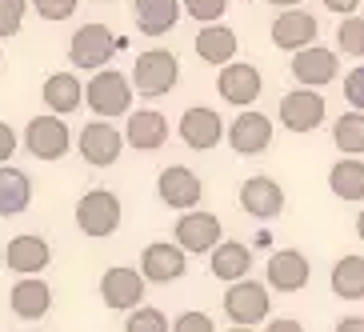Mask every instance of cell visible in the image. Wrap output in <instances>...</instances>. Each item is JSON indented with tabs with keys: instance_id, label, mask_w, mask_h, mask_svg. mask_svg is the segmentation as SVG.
Returning a JSON list of instances; mask_svg holds the SVG:
<instances>
[{
	"instance_id": "obj_1",
	"label": "cell",
	"mask_w": 364,
	"mask_h": 332,
	"mask_svg": "<svg viewBox=\"0 0 364 332\" xmlns=\"http://www.w3.org/2000/svg\"><path fill=\"white\" fill-rule=\"evenodd\" d=\"M129 48V41L124 36H117L108 24H80L73 33V41H68V60H73V68H85V73H105L108 60L117 53H124Z\"/></svg>"
},
{
	"instance_id": "obj_2",
	"label": "cell",
	"mask_w": 364,
	"mask_h": 332,
	"mask_svg": "<svg viewBox=\"0 0 364 332\" xmlns=\"http://www.w3.org/2000/svg\"><path fill=\"white\" fill-rule=\"evenodd\" d=\"M176 80H181V60H176V53H168V48H149V53H140L136 65H132V88L149 100L168 97L172 88H176Z\"/></svg>"
},
{
	"instance_id": "obj_3",
	"label": "cell",
	"mask_w": 364,
	"mask_h": 332,
	"mask_svg": "<svg viewBox=\"0 0 364 332\" xmlns=\"http://www.w3.org/2000/svg\"><path fill=\"white\" fill-rule=\"evenodd\" d=\"M272 289L260 284V280H240V284H228L225 292V316L236 324V328H257V324H268L272 316Z\"/></svg>"
},
{
	"instance_id": "obj_4",
	"label": "cell",
	"mask_w": 364,
	"mask_h": 332,
	"mask_svg": "<svg viewBox=\"0 0 364 332\" xmlns=\"http://www.w3.org/2000/svg\"><path fill=\"white\" fill-rule=\"evenodd\" d=\"M132 92H136V88H132L129 76L117 73V68H105V73L88 76L85 100H88V108H92L100 120H112V117H129Z\"/></svg>"
},
{
	"instance_id": "obj_5",
	"label": "cell",
	"mask_w": 364,
	"mask_h": 332,
	"mask_svg": "<svg viewBox=\"0 0 364 332\" xmlns=\"http://www.w3.org/2000/svg\"><path fill=\"white\" fill-rule=\"evenodd\" d=\"M324 117H328V105H324V97L316 92V88H292V92H284L280 105H277L280 129L296 132V136L316 132L324 124Z\"/></svg>"
},
{
	"instance_id": "obj_6",
	"label": "cell",
	"mask_w": 364,
	"mask_h": 332,
	"mask_svg": "<svg viewBox=\"0 0 364 332\" xmlns=\"http://www.w3.org/2000/svg\"><path fill=\"white\" fill-rule=\"evenodd\" d=\"M76 228L92 240H105L120 228V196L108 188H92L76 200Z\"/></svg>"
},
{
	"instance_id": "obj_7",
	"label": "cell",
	"mask_w": 364,
	"mask_h": 332,
	"mask_svg": "<svg viewBox=\"0 0 364 332\" xmlns=\"http://www.w3.org/2000/svg\"><path fill=\"white\" fill-rule=\"evenodd\" d=\"M172 236H176V245L188 257H213L216 245H220V236H225V225H220V216L204 213V208H193V213H181Z\"/></svg>"
},
{
	"instance_id": "obj_8",
	"label": "cell",
	"mask_w": 364,
	"mask_h": 332,
	"mask_svg": "<svg viewBox=\"0 0 364 332\" xmlns=\"http://www.w3.org/2000/svg\"><path fill=\"white\" fill-rule=\"evenodd\" d=\"M24 149L33 152L36 161H60L73 149V132H68L65 117L56 112H44V117H33L28 129H24Z\"/></svg>"
},
{
	"instance_id": "obj_9",
	"label": "cell",
	"mask_w": 364,
	"mask_h": 332,
	"mask_svg": "<svg viewBox=\"0 0 364 332\" xmlns=\"http://www.w3.org/2000/svg\"><path fill=\"white\" fill-rule=\"evenodd\" d=\"M216 92L225 105H236V108H252L264 92V76H260L257 65H248V60H232L228 68H220L216 76Z\"/></svg>"
},
{
	"instance_id": "obj_10",
	"label": "cell",
	"mask_w": 364,
	"mask_h": 332,
	"mask_svg": "<svg viewBox=\"0 0 364 332\" xmlns=\"http://www.w3.org/2000/svg\"><path fill=\"white\" fill-rule=\"evenodd\" d=\"M268 36H272V44H277L280 53L296 56V53H304V48L316 44V36H321V21H316L312 12H304V9H289V12H280L277 21H272Z\"/></svg>"
},
{
	"instance_id": "obj_11",
	"label": "cell",
	"mask_w": 364,
	"mask_h": 332,
	"mask_svg": "<svg viewBox=\"0 0 364 332\" xmlns=\"http://www.w3.org/2000/svg\"><path fill=\"white\" fill-rule=\"evenodd\" d=\"M272 136H277L272 117H264L257 108H245V112L228 124V144H232L236 156H260V152H268Z\"/></svg>"
},
{
	"instance_id": "obj_12",
	"label": "cell",
	"mask_w": 364,
	"mask_h": 332,
	"mask_svg": "<svg viewBox=\"0 0 364 332\" xmlns=\"http://www.w3.org/2000/svg\"><path fill=\"white\" fill-rule=\"evenodd\" d=\"M144 272L140 268H108L105 277H100V300H105L112 312H136L140 300H144Z\"/></svg>"
},
{
	"instance_id": "obj_13",
	"label": "cell",
	"mask_w": 364,
	"mask_h": 332,
	"mask_svg": "<svg viewBox=\"0 0 364 332\" xmlns=\"http://www.w3.org/2000/svg\"><path fill=\"white\" fill-rule=\"evenodd\" d=\"M336 76H341V53H336V48L312 44V48L292 56V80H296L300 88H316V92H321V88L332 85Z\"/></svg>"
},
{
	"instance_id": "obj_14",
	"label": "cell",
	"mask_w": 364,
	"mask_h": 332,
	"mask_svg": "<svg viewBox=\"0 0 364 332\" xmlns=\"http://www.w3.org/2000/svg\"><path fill=\"white\" fill-rule=\"evenodd\" d=\"M156 193H161V200L168 204V208L193 213L196 204H200V196H204V181L193 168H184V164H168V168L156 176Z\"/></svg>"
},
{
	"instance_id": "obj_15",
	"label": "cell",
	"mask_w": 364,
	"mask_h": 332,
	"mask_svg": "<svg viewBox=\"0 0 364 332\" xmlns=\"http://www.w3.org/2000/svg\"><path fill=\"white\" fill-rule=\"evenodd\" d=\"M225 136H228V124L220 120V112H216V108H204V105L184 108V117H181V140L193 152L216 149Z\"/></svg>"
},
{
	"instance_id": "obj_16",
	"label": "cell",
	"mask_w": 364,
	"mask_h": 332,
	"mask_svg": "<svg viewBox=\"0 0 364 332\" xmlns=\"http://www.w3.org/2000/svg\"><path fill=\"white\" fill-rule=\"evenodd\" d=\"M124 144H129V140L120 136L108 120H92V124H85V129H80V140H76L80 156H85L92 168H108V164H117Z\"/></svg>"
},
{
	"instance_id": "obj_17",
	"label": "cell",
	"mask_w": 364,
	"mask_h": 332,
	"mask_svg": "<svg viewBox=\"0 0 364 332\" xmlns=\"http://www.w3.org/2000/svg\"><path fill=\"white\" fill-rule=\"evenodd\" d=\"M312 277V264L300 248H280L268 257V268H264V284L272 292H300Z\"/></svg>"
},
{
	"instance_id": "obj_18",
	"label": "cell",
	"mask_w": 364,
	"mask_h": 332,
	"mask_svg": "<svg viewBox=\"0 0 364 332\" xmlns=\"http://www.w3.org/2000/svg\"><path fill=\"white\" fill-rule=\"evenodd\" d=\"M140 272L152 284H172L188 272V252L181 245H149L140 252Z\"/></svg>"
},
{
	"instance_id": "obj_19",
	"label": "cell",
	"mask_w": 364,
	"mask_h": 332,
	"mask_svg": "<svg viewBox=\"0 0 364 332\" xmlns=\"http://www.w3.org/2000/svg\"><path fill=\"white\" fill-rule=\"evenodd\" d=\"M240 208L257 220H272L284 213V188L272 176H248L240 184Z\"/></svg>"
},
{
	"instance_id": "obj_20",
	"label": "cell",
	"mask_w": 364,
	"mask_h": 332,
	"mask_svg": "<svg viewBox=\"0 0 364 332\" xmlns=\"http://www.w3.org/2000/svg\"><path fill=\"white\" fill-rule=\"evenodd\" d=\"M48 260H53V248H48L44 236H12L9 248H4V264H9L12 272H21V277L44 272Z\"/></svg>"
},
{
	"instance_id": "obj_21",
	"label": "cell",
	"mask_w": 364,
	"mask_h": 332,
	"mask_svg": "<svg viewBox=\"0 0 364 332\" xmlns=\"http://www.w3.org/2000/svg\"><path fill=\"white\" fill-rule=\"evenodd\" d=\"M193 48H196V56H200L204 65L228 68V65L236 60V48H240V41H236V33L228 28V24H204L200 33H196Z\"/></svg>"
},
{
	"instance_id": "obj_22",
	"label": "cell",
	"mask_w": 364,
	"mask_h": 332,
	"mask_svg": "<svg viewBox=\"0 0 364 332\" xmlns=\"http://www.w3.org/2000/svg\"><path fill=\"white\" fill-rule=\"evenodd\" d=\"M124 140H129L132 149H140V152L164 149V140H168V120H164V112H156V108H140V112H129Z\"/></svg>"
},
{
	"instance_id": "obj_23",
	"label": "cell",
	"mask_w": 364,
	"mask_h": 332,
	"mask_svg": "<svg viewBox=\"0 0 364 332\" xmlns=\"http://www.w3.org/2000/svg\"><path fill=\"white\" fill-rule=\"evenodd\" d=\"M132 21L144 36H168L181 21V0H132Z\"/></svg>"
},
{
	"instance_id": "obj_24",
	"label": "cell",
	"mask_w": 364,
	"mask_h": 332,
	"mask_svg": "<svg viewBox=\"0 0 364 332\" xmlns=\"http://www.w3.org/2000/svg\"><path fill=\"white\" fill-rule=\"evenodd\" d=\"M248 268H252V248L240 245V240H220L216 252L208 257V272L225 284H240L248 280Z\"/></svg>"
},
{
	"instance_id": "obj_25",
	"label": "cell",
	"mask_w": 364,
	"mask_h": 332,
	"mask_svg": "<svg viewBox=\"0 0 364 332\" xmlns=\"http://www.w3.org/2000/svg\"><path fill=\"white\" fill-rule=\"evenodd\" d=\"M41 100H44V108H53L56 117H68V112H76L80 100H85V85H80L73 73H53V76H44Z\"/></svg>"
},
{
	"instance_id": "obj_26",
	"label": "cell",
	"mask_w": 364,
	"mask_h": 332,
	"mask_svg": "<svg viewBox=\"0 0 364 332\" xmlns=\"http://www.w3.org/2000/svg\"><path fill=\"white\" fill-rule=\"evenodd\" d=\"M53 309V289L41 277H21L12 289V312L21 321H41L44 312Z\"/></svg>"
},
{
	"instance_id": "obj_27",
	"label": "cell",
	"mask_w": 364,
	"mask_h": 332,
	"mask_svg": "<svg viewBox=\"0 0 364 332\" xmlns=\"http://www.w3.org/2000/svg\"><path fill=\"white\" fill-rule=\"evenodd\" d=\"M328 193L336 200H364V161L360 156H341V161L328 168Z\"/></svg>"
},
{
	"instance_id": "obj_28",
	"label": "cell",
	"mask_w": 364,
	"mask_h": 332,
	"mask_svg": "<svg viewBox=\"0 0 364 332\" xmlns=\"http://www.w3.org/2000/svg\"><path fill=\"white\" fill-rule=\"evenodd\" d=\"M33 204V176L24 168H0V216H16Z\"/></svg>"
},
{
	"instance_id": "obj_29",
	"label": "cell",
	"mask_w": 364,
	"mask_h": 332,
	"mask_svg": "<svg viewBox=\"0 0 364 332\" xmlns=\"http://www.w3.org/2000/svg\"><path fill=\"white\" fill-rule=\"evenodd\" d=\"M328 289L341 300H364V257L360 252H348V257H341L332 264Z\"/></svg>"
},
{
	"instance_id": "obj_30",
	"label": "cell",
	"mask_w": 364,
	"mask_h": 332,
	"mask_svg": "<svg viewBox=\"0 0 364 332\" xmlns=\"http://www.w3.org/2000/svg\"><path fill=\"white\" fill-rule=\"evenodd\" d=\"M332 144L341 156H364V112H344L332 124Z\"/></svg>"
},
{
	"instance_id": "obj_31",
	"label": "cell",
	"mask_w": 364,
	"mask_h": 332,
	"mask_svg": "<svg viewBox=\"0 0 364 332\" xmlns=\"http://www.w3.org/2000/svg\"><path fill=\"white\" fill-rule=\"evenodd\" d=\"M336 53L364 60V16H344L336 24Z\"/></svg>"
},
{
	"instance_id": "obj_32",
	"label": "cell",
	"mask_w": 364,
	"mask_h": 332,
	"mask_svg": "<svg viewBox=\"0 0 364 332\" xmlns=\"http://www.w3.org/2000/svg\"><path fill=\"white\" fill-rule=\"evenodd\" d=\"M124 332H172V321L164 316L161 309H152V304H140L136 312H129Z\"/></svg>"
},
{
	"instance_id": "obj_33",
	"label": "cell",
	"mask_w": 364,
	"mask_h": 332,
	"mask_svg": "<svg viewBox=\"0 0 364 332\" xmlns=\"http://www.w3.org/2000/svg\"><path fill=\"white\" fill-rule=\"evenodd\" d=\"M184 12L193 21L204 24H225V12H228V0H184Z\"/></svg>"
},
{
	"instance_id": "obj_34",
	"label": "cell",
	"mask_w": 364,
	"mask_h": 332,
	"mask_svg": "<svg viewBox=\"0 0 364 332\" xmlns=\"http://www.w3.org/2000/svg\"><path fill=\"white\" fill-rule=\"evenodd\" d=\"M24 0H0V41H9V36L21 33V24H24Z\"/></svg>"
},
{
	"instance_id": "obj_35",
	"label": "cell",
	"mask_w": 364,
	"mask_h": 332,
	"mask_svg": "<svg viewBox=\"0 0 364 332\" xmlns=\"http://www.w3.org/2000/svg\"><path fill=\"white\" fill-rule=\"evenodd\" d=\"M172 332H216V324H213V316H208V312L188 309V312H181V316L172 321Z\"/></svg>"
},
{
	"instance_id": "obj_36",
	"label": "cell",
	"mask_w": 364,
	"mask_h": 332,
	"mask_svg": "<svg viewBox=\"0 0 364 332\" xmlns=\"http://www.w3.org/2000/svg\"><path fill=\"white\" fill-rule=\"evenodd\" d=\"M344 100L353 105V112H364V65L344 73Z\"/></svg>"
},
{
	"instance_id": "obj_37",
	"label": "cell",
	"mask_w": 364,
	"mask_h": 332,
	"mask_svg": "<svg viewBox=\"0 0 364 332\" xmlns=\"http://www.w3.org/2000/svg\"><path fill=\"white\" fill-rule=\"evenodd\" d=\"M33 9L41 12L44 21H68L76 12V0H33Z\"/></svg>"
},
{
	"instance_id": "obj_38",
	"label": "cell",
	"mask_w": 364,
	"mask_h": 332,
	"mask_svg": "<svg viewBox=\"0 0 364 332\" xmlns=\"http://www.w3.org/2000/svg\"><path fill=\"white\" fill-rule=\"evenodd\" d=\"M21 149V140H16V132H12V124H4L0 120V168L12 161V152Z\"/></svg>"
},
{
	"instance_id": "obj_39",
	"label": "cell",
	"mask_w": 364,
	"mask_h": 332,
	"mask_svg": "<svg viewBox=\"0 0 364 332\" xmlns=\"http://www.w3.org/2000/svg\"><path fill=\"white\" fill-rule=\"evenodd\" d=\"M264 332H304V324L292 321V316H272V321L264 324Z\"/></svg>"
},
{
	"instance_id": "obj_40",
	"label": "cell",
	"mask_w": 364,
	"mask_h": 332,
	"mask_svg": "<svg viewBox=\"0 0 364 332\" xmlns=\"http://www.w3.org/2000/svg\"><path fill=\"white\" fill-rule=\"evenodd\" d=\"M328 12H341V21L344 16H356V9H360V0H321Z\"/></svg>"
},
{
	"instance_id": "obj_41",
	"label": "cell",
	"mask_w": 364,
	"mask_h": 332,
	"mask_svg": "<svg viewBox=\"0 0 364 332\" xmlns=\"http://www.w3.org/2000/svg\"><path fill=\"white\" fill-rule=\"evenodd\" d=\"M332 332H364V316H341Z\"/></svg>"
},
{
	"instance_id": "obj_42",
	"label": "cell",
	"mask_w": 364,
	"mask_h": 332,
	"mask_svg": "<svg viewBox=\"0 0 364 332\" xmlns=\"http://www.w3.org/2000/svg\"><path fill=\"white\" fill-rule=\"evenodd\" d=\"M268 4H272V9H284V12H289V9H300V0H268Z\"/></svg>"
},
{
	"instance_id": "obj_43",
	"label": "cell",
	"mask_w": 364,
	"mask_h": 332,
	"mask_svg": "<svg viewBox=\"0 0 364 332\" xmlns=\"http://www.w3.org/2000/svg\"><path fill=\"white\" fill-rule=\"evenodd\" d=\"M356 236L364 240V208H360V216H356Z\"/></svg>"
},
{
	"instance_id": "obj_44",
	"label": "cell",
	"mask_w": 364,
	"mask_h": 332,
	"mask_svg": "<svg viewBox=\"0 0 364 332\" xmlns=\"http://www.w3.org/2000/svg\"><path fill=\"white\" fill-rule=\"evenodd\" d=\"M228 332H252V328H236V324H232V328H228Z\"/></svg>"
},
{
	"instance_id": "obj_45",
	"label": "cell",
	"mask_w": 364,
	"mask_h": 332,
	"mask_svg": "<svg viewBox=\"0 0 364 332\" xmlns=\"http://www.w3.org/2000/svg\"><path fill=\"white\" fill-rule=\"evenodd\" d=\"M100 4H108V0H100Z\"/></svg>"
},
{
	"instance_id": "obj_46",
	"label": "cell",
	"mask_w": 364,
	"mask_h": 332,
	"mask_svg": "<svg viewBox=\"0 0 364 332\" xmlns=\"http://www.w3.org/2000/svg\"><path fill=\"white\" fill-rule=\"evenodd\" d=\"M0 60H4V53H0Z\"/></svg>"
},
{
	"instance_id": "obj_47",
	"label": "cell",
	"mask_w": 364,
	"mask_h": 332,
	"mask_svg": "<svg viewBox=\"0 0 364 332\" xmlns=\"http://www.w3.org/2000/svg\"><path fill=\"white\" fill-rule=\"evenodd\" d=\"M245 4H248V0H245Z\"/></svg>"
}]
</instances>
